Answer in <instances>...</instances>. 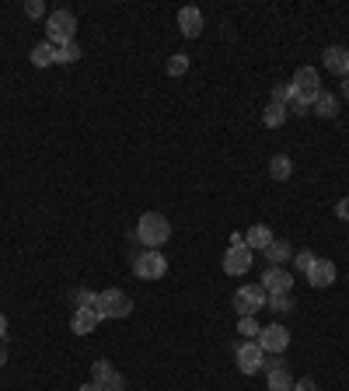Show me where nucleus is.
Returning a JSON list of instances; mask_svg holds the SVG:
<instances>
[{"mask_svg": "<svg viewBox=\"0 0 349 391\" xmlns=\"http://www.w3.org/2000/svg\"><path fill=\"white\" fill-rule=\"evenodd\" d=\"M32 63H35V67H52V63H56V45L39 43L32 49Z\"/></svg>", "mask_w": 349, "mask_h": 391, "instance_id": "23", "label": "nucleus"}, {"mask_svg": "<svg viewBox=\"0 0 349 391\" xmlns=\"http://www.w3.org/2000/svg\"><path fill=\"white\" fill-rule=\"evenodd\" d=\"M269 391H294V374L290 367H279L269 374Z\"/></svg>", "mask_w": 349, "mask_h": 391, "instance_id": "22", "label": "nucleus"}, {"mask_svg": "<svg viewBox=\"0 0 349 391\" xmlns=\"http://www.w3.org/2000/svg\"><path fill=\"white\" fill-rule=\"evenodd\" d=\"M234 360H238L241 374H259L262 363H265V353H262V346L255 339H245V343L234 346Z\"/></svg>", "mask_w": 349, "mask_h": 391, "instance_id": "6", "label": "nucleus"}, {"mask_svg": "<svg viewBox=\"0 0 349 391\" xmlns=\"http://www.w3.org/2000/svg\"><path fill=\"white\" fill-rule=\"evenodd\" d=\"M252 259H255V252H252L248 245H231V248L223 252V272H227V276H245V272L252 269Z\"/></svg>", "mask_w": 349, "mask_h": 391, "instance_id": "7", "label": "nucleus"}, {"mask_svg": "<svg viewBox=\"0 0 349 391\" xmlns=\"http://www.w3.org/2000/svg\"><path fill=\"white\" fill-rule=\"evenodd\" d=\"M4 363H7V346L0 343V367H4Z\"/></svg>", "mask_w": 349, "mask_h": 391, "instance_id": "36", "label": "nucleus"}, {"mask_svg": "<svg viewBox=\"0 0 349 391\" xmlns=\"http://www.w3.org/2000/svg\"><path fill=\"white\" fill-rule=\"evenodd\" d=\"M314 98H318V91H297L294 87V98H290V112L294 116H307V112H314Z\"/></svg>", "mask_w": 349, "mask_h": 391, "instance_id": "17", "label": "nucleus"}, {"mask_svg": "<svg viewBox=\"0 0 349 391\" xmlns=\"http://www.w3.org/2000/svg\"><path fill=\"white\" fill-rule=\"evenodd\" d=\"M4 339H7V314L0 311V343H4Z\"/></svg>", "mask_w": 349, "mask_h": 391, "instance_id": "35", "label": "nucleus"}, {"mask_svg": "<svg viewBox=\"0 0 349 391\" xmlns=\"http://www.w3.org/2000/svg\"><path fill=\"white\" fill-rule=\"evenodd\" d=\"M290 84L297 87V91H321V87H318L321 81H318V70H314V67H301V70L294 74Z\"/></svg>", "mask_w": 349, "mask_h": 391, "instance_id": "19", "label": "nucleus"}, {"mask_svg": "<svg viewBox=\"0 0 349 391\" xmlns=\"http://www.w3.org/2000/svg\"><path fill=\"white\" fill-rule=\"evenodd\" d=\"M336 214H339L343 220H349V196L343 199V203H339V206H336Z\"/></svg>", "mask_w": 349, "mask_h": 391, "instance_id": "34", "label": "nucleus"}, {"mask_svg": "<svg viewBox=\"0 0 349 391\" xmlns=\"http://www.w3.org/2000/svg\"><path fill=\"white\" fill-rule=\"evenodd\" d=\"M304 276H307V283H311V287L325 290V287H332V283H336V262L314 259V262H311V269H307Z\"/></svg>", "mask_w": 349, "mask_h": 391, "instance_id": "12", "label": "nucleus"}, {"mask_svg": "<svg viewBox=\"0 0 349 391\" xmlns=\"http://www.w3.org/2000/svg\"><path fill=\"white\" fill-rule=\"evenodd\" d=\"M74 35H77V14L74 11L60 7V11L45 14V43H52L60 49V45L74 43Z\"/></svg>", "mask_w": 349, "mask_h": 391, "instance_id": "1", "label": "nucleus"}, {"mask_svg": "<svg viewBox=\"0 0 349 391\" xmlns=\"http://www.w3.org/2000/svg\"><path fill=\"white\" fill-rule=\"evenodd\" d=\"M98 321H101V318H98L94 307H77L74 318H70V329H74L77 336H91V332L98 329Z\"/></svg>", "mask_w": 349, "mask_h": 391, "instance_id": "14", "label": "nucleus"}, {"mask_svg": "<svg viewBox=\"0 0 349 391\" xmlns=\"http://www.w3.org/2000/svg\"><path fill=\"white\" fill-rule=\"evenodd\" d=\"M133 272H136L140 280H161V276L168 272V259H165L161 252L147 248V252H140V255L133 259Z\"/></svg>", "mask_w": 349, "mask_h": 391, "instance_id": "5", "label": "nucleus"}, {"mask_svg": "<svg viewBox=\"0 0 349 391\" xmlns=\"http://www.w3.org/2000/svg\"><path fill=\"white\" fill-rule=\"evenodd\" d=\"M290 98H294V84H276L272 87V101H276V105H290Z\"/></svg>", "mask_w": 349, "mask_h": 391, "instance_id": "29", "label": "nucleus"}, {"mask_svg": "<svg viewBox=\"0 0 349 391\" xmlns=\"http://www.w3.org/2000/svg\"><path fill=\"white\" fill-rule=\"evenodd\" d=\"M255 343L262 346V353H283V349L290 346V332L283 325H265Z\"/></svg>", "mask_w": 349, "mask_h": 391, "instance_id": "9", "label": "nucleus"}, {"mask_svg": "<svg viewBox=\"0 0 349 391\" xmlns=\"http://www.w3.org/2000/svg\"><path fill=\"white\" fill-rule=\"evenodd\" d=\"M262 255H265V262H269V265H283V262H287V259H290V255H294V248H290L287 241H279V238H272V241H269V248H265Z\"/></svg>", "mask_w": 349, "mask_h": 391, "instance_id": "18", "label": "nucleus"}, {"mask_svg": "<svg viewBox=\"0 0 349 391\" xmlns=\"http://www.w3.org/2000/svg\"><path fill=\"white\" fill-rule=\"evenodd\" d=\"M259 287L265 294H290V290H294V276H290L283 265H269V269L262 272Z\"/></svg>", "mask_w": 349, "mask_h": 391, "instance_id": "8", "label": "nucleus"}, {"mask_svg": "<svg viewBox=\"0 0 349 391\" xmlns=\"http://www.w3.org/2000/svg\"><path fill=\"white\" fill-rule=\"evenodd\" d=\"M269 241H272V231H269L265 224H255V227H248V231H245V245H248L252 252H265V248H269Z\"/></svg>", "mask_w": 349, "mask_h": 391, "instance_id": "15", "label": "nucleus"}, {"mask_svg": "<svg viewBox=\"0 0 349 391\" xmlns=\"http://www.w3.org/2000/svg\"><path fill=\"white\" fill-rule=\"evenodd\" d=\"M25 14H28V18H45V4L43 0H28V4H25Z\"/></svg>", "mask_w": 349, "mask_h": 391, "instance_id": "30", "label": "nucleus"}, {"mask_svg": "<svg viewBox=\"0 0 349 391\" xmlns=\"http://www.w3.org/2000/svg\"><path fill=\"white\" fill-rule=\"evenodd\" d=\"M279 367H287V363L279 360V353H269V356H265V363H262V370H265V374H272V370H279Z\"/></svg>", "mask_w": 349, "mask_h": 391, "instance_id": "31", "label": "nucleus"}, {"mask_svg": "<svg viewBox=\"0 0 349 391\" xmlns=\"http://www.w3.org/2000/svg\"><path fill=\"white\" fill-rule=\"evenodd\" d=\"M287 112H290L287 105H276V101H269V105H265V112H262V123H265L269 130H276V126H283V123H287Z\"/></svg>", "mask_w": 349, "mask_h": 391, "instance_id": "20", "label": "nucleus"}, {"mask_svg": "<svg viewBox=\"0 0 349 391\" xmlns=\"http://www.w3.org/2000/svg\"><path fill=\"white\" fill-rule=\"evenodd\" d=\"M74 304L77 307H94L98 304V294H94V290H74ZM77 307H74V311H77Z\"/></svg>", "mask_w": 349, "mask_h": 391, "instance_id": "28", "label": "nucleus"}, {"mask_svg": "<svg viewBox=\"0 0 349 391\" xmlns=\"http://www.w3.org/2000/svg\"><path fill=\"white\" fill-rule=\"evenodd\" d=\"M259 321H255V314H248V318H238V336H245V339H259Z\"/></svg>", "mask_w": 349, "mask_h": 391, "instance_id": "25", "label": "nucleus"}, {"mask_svg": "<svg viewBox=\"0 0 349 391\" xmlns=\"http://www.w3.org/2000/svg\"><path fill=\"white\" fill-rule=\"evenodd\" d=\"M321 63H325V70H328V74H336V77H349V49H346V45H328V49L321 53Z\"/></svg>", "mask_w": 349, "mask_h": 391, "instance_id": "11", "label": "nucleus"}, {"mask_svg": "<svg viewBox=\"0 0 349 391\" xmlns=\"http://www.w3.org/2000/svg\"><path fill=\"white\" fill-rule=\"evenodd\" d=\"M343 98L349 101V77H343Z\"/></svg>", "mask_w": 349, "mask_h": 391, "instance_id": "37", "label": "nucleus"}, {"mask_svg": "<svg viewBox=\"0 0 349 391\" xmlns=\"http://www.w3.org/2000/svg\"><path fill=\"white\" fill-rule=\"evenodd\" d=\"M91 374H94V385H98L101 391H126V381H123V374H116L109 360H98Z\"/></svg>", "mask_w": 349, "mask_h": 391, "instance_id": "10", "label": "nucleus"}, {"mask_svg": "<svg viewBox=\"0 0 349 391\" xmlns=\"http://www.w3.org/2000/svg\"><path fill=\"white\" fill-rule=\"evenodd\" d=\"M178 28H182L185 39L203 35V11H199V7H182V11H178Z\"/></svg>", "mask_w": 349, "mask_h": 391, "instance_id": "13", "label": "nucleus"}, {"mask_svg": "<svg viewBox=\"0 0 349 391\" xmlns=\"http://www.w3.org/2000/svg\"><path fill=\"white\" fill-rule=\"evenodd\" d=\"M269 175H272L276 182H287V178L294 175V161H290L287 154H276V158L269 161Z\"/></svg>", "mask_w": 349, "mask_h": 391, "instance_id": "21", "label": "nucleus"}, {"mask_svg": "<svg viewBox=\"0 0 349 391\" xmlns=\"http://www.w3.org/2000/svg\"><path fill=\"white\" fill-rule=\"evenodd\" d=\"M136 238L147 245V248H161L168 238H172V224L165 214H143L136 220Z\"/></svg>", "mask_w": 349, "mask_h": 391, "instance_id": "2", "label": "nucleus"}, {"mask_svg": "<svg viewBox=\"0 0 349 391\" xmlns=\"http://www.w3.org/2000/svg\"><path fill=\"white\" fill-rule=\"evenodd\" d=\"M314 116H321V119L339 116V94H332V91H318V98H314Z\"/></svg>", "mask_w": 349, "mask_h": 391, "instance_id": "16", "label": "nucleus"}, {"mask_svg": "<svg viewBox=\"0 0 349 391\" xmlns=\"http://www.w3.org/2000/svg\"><path fill=\"white\" fill-rule=\"evenodd\" d=\"M294 262H297V272H307V269H311V262H314V252H297Z\"/></svg>", "mask_w": 349, "mask_h": 391, "instance_id": "32", "label": "nucleus"}, {"mask_svg": "<svg viewBox=\"0 0 349 391\" xmlns=\"http://www.w3.org/2000/svg\"><path fill=\"white\" fill-rule=\"evenodd\" d=\"M77 60H81V45H77V39L56 49V63H77Z\"/></svg>", "mask_w": 349, "mask_h": 391, "instance_id": "24", "label": "nucleus"}, {"mask_svg": "<svg viewBox=\"0 0 349 391\" xmlns=\"http://www.w3.org/2000/svg\"><path fill=\"white\" fill-rule=\"evenodd\" d=\"M294 391H318V385H314V378H301V381H294Z\"/></svg>", "mask_w": 349, "mask_h": 391, "instance_id": "33", "label": "nucleus"}, {"mask_svg": "<svg viewBox=\"0 0 349 391\" xmlns=\"http://www.w3.org/2000/svg\"><path fill=\"white\" fill-rule=\"evenodd\" d=\"M185 70H189V56H185V53H174V56H168V74H172V77H182Z\"/></svg>", "mask_w": 349, "mask_h": 391, "instance_id": "27", "label": "nucleus"}, {"mask_svg": "<svg viewBox=\"0 0 349 391\" xmlns=\"http://www.w3.org/2000/svg\"><path fill=\"white\" fill-rule=\"evenodd\" d=\"M269 311H279V314H283V311H294V294H269Z\"/></svg>", "mask_w": 349, "mask_h": 391, "instance_id": "26", "label": "nucleus"}, {"mask_svg": "<svg viewBox=\"0 0 349 391\" xmlns=\"http://www.w3.org/2000/svg\"><path fill=\"white\" fill-rule=\"evenodd\" d=\"M77 391H101V388H98V385L91 381V385H81V388H77Z\"/></svg>", "mask_w": 349, "mask_h": 391, "instance_id": "38", "label": "nucleus"}, {"mask_svg": "<svg viewBox=\"0 0 349 391\" xmlns=\"http://www.w3.org/2000/svg\"><path fill=\"white\" fill-rule=\"evenodd\" d=\"M265 304H269V294L262 290L259 283H245V287H238V294H234V311H238V318L259 314Z\"/></svg>", "mask_w": 349, "mask_h": 391, "instance_id": "4", "label": "nucleus"}, {"mask_svg": "<svg viewBox=\"0 0 349 391\" xmlns=\"http://www.w3.org/2000/svg\"><path fill=\"white\" fill-rule=\"evenodd\" d=\"M94 311H98V318H112V321H119V318H130L133 314V301L130 294H123V290H101L98 294V304H94Z\"/></svg>", "mask_w": 349, "mask_h": 391, "instance_id": "3", "label": "nucleus"}]
</instances>
